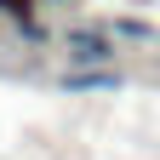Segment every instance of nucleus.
I'll use <instances>...</instances> for the list:
<instances>
[{
    "mask_svg": "<svg viewBox=\"0 0 160 160\" xmlns=\"http://www.w3.org/2000/svg\"><path fill=\"white\" fill-rule=\"evenodd\" d=\"M63 86H74V92H103V86H120V74H69Z\"/></svg>",
    "mask_w": 160,
    "mask_h": 160,
    "instance_id": "obj_1",
    "label": "nucleus"
},
{
    "mask_svg": "<svg viewBox=\"0 0 160 160\" xmlns=\"http://www.w3.org/2000/svg\"><path fill=\"white\" fill-rule=\"evenodd\" d=\"M74 52L86 57V63H103V40L97 34H74Z\"/></svg>",
    "mask_w": 160,
    "mask_h": 160,
    "instance_id": "obj_2",
    "label": "nucleus"
},
{
    "mask_svg": "<svg viewBox=\"0 0 160 160\" xmlns=\"http://www.w3.org/2000/svg\"><path fill=\"white\" fill-rule=\"evenodd\" d=\"M0 6H6V12H23V17H29V0H0Z\"/></svg>",
    "mask_w": 160,
    "mask_h": 160,
    "instance_id": "obj_3",
    "label": "nucleus"
}]
</instances>
